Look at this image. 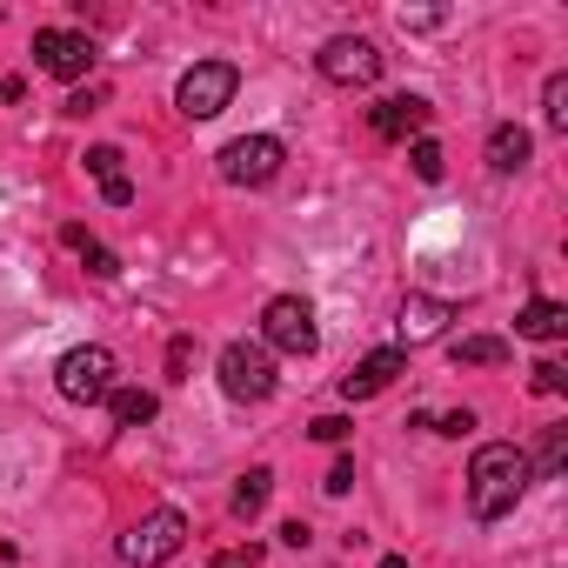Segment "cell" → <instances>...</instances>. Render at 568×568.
I'll list each match as a JSON object with an SVG mask.
<instances>
[{
  "label": "cell",
  "instance_id": "obj_29",
  "mask_svg": "<svg viewBox=\"0 0 568 568\" xmlns=\"http://www.w3.org/2000/svg\"><path fill=\"white\" fill-rule=\"evenodd\" d=\"M281 541H288V548H308V521H281Z\"/></svg>",
  "mask_w": 568,
  "mask_h": 568
},
{
  "label": "cell",
  "instance_id": "obj_17",
  "mask_svg": "<svg viewBox=\"0 0 568 568\" xmlns=\"http://www.w3.org/2000/svg\"><path fill=\"white\" fill-rule=\"evenodd\" d=\"M108 415H114L121 428H148V422L161 415V402H154L148 388H114V395H108Z\"/></svg>",
  "mask_w": 568,
  "mask_h": 568
},
{
  "label": "cell",
  "instance_id": "obj_1",
  "mask_svg": "<svg viewBox=\"0 0 568 568\" xmlns=\"http://www.w3.org/2000/svg\"><path fill=\"white\" fill-rule=\"evenodd\" d=\"M528 455L515 442H481L475 462H468V515L475 521H501L515 515V501L528 495Z\"/></svg>",
  "mask_w": 568,
  "mask_h": 568
},
{
  "label": "cell",
  "instance_id": "obj_2",
  "mask_svg": "<svg viewBox=\"0 0 568 568\" xmlns=\"http://www.w3.org/2000/svg\"><path fill=\"white\" fill-rule=\"evenodd\" d=\"M54 388H61L68 402H81V408H101V402L121 388V362H114V348H101V342L68 348V355L54 362Z\"/></svg>",
  "mask_w": 568,
  "mask_h": 568
},
{
  "label": "cell",
  "instance_id": "obj_10",
  "mask_svg": "<svg viewBox=\"0 0 568 568\" xmlns=\"http://www.w3.org/2000/svg\"><path fill=\"white\" fill-rule=\"evenodd\" d=\"M428 121H435V108H428L422 94H388V101L368 108V128H375L382 141H422Z\"/></svg>",
  "mask_w": 568,
  "mask_h": 568
},
{
  "label": "cell",
  "instance_id": "obj_27",
  "mask_svg": "<svg viewBox=\"0 0 568 568\" xmlns=\"http://www.w3.org/2000/svg\"><path fill=\"white\" fill-rule=\"evenodd\" d=\"M322 488H328V495H348V488H355V462L342 455V462L328 468V481H322Z\"/></svg>",
  "mask_w": 568,
  "mask_h": 568
},
{
  "label": "cell",
  "instance_id": "obj_9",
  "mask_svg": "<svg viewBox=\"0 0 568 568\" xmlns=\"http://www.w3.org/2000/svg\"><path fill=\"white\" fill-rule=\"evenodd\" d=\"M34 61H41V74H54V81H88V74H94V41L74 34V28H41V34H34Z\"/></svg>",
  "mask_w": 568,
  "mask_h": 568
},
{
  "label": "cell",
  "instance_id": "obj_26",
  "mask_svg": "<svg viewBox=\"0 0 568 568\" xmlns=\"http://www.w3.org/2000/svg\"><path fill=\"white\" fill-rule=\"evenodd\" d=\"M468 428H475V415H468V408H455V415H442V422H435V435H448V442H462Z\"/></svg>",
  "mask_w": 568,
  "mask_h": 568
},
{
  "label": "cell",
  "instance_id": "obj_6",
  "mask_svg": "<svg viewBox=\"0 0 568 568\" xmlns=\"http://www.w3.org/2000/svg\"><path fill=\"white\" fill-rule=\"evenodd\" d=\"M214 375H221L227 402H267L274 395V355L261 342H227L221 362H214Z\"/></svg>",
  "mask_w": 568,
  "mask_h": 568
},
{
  "label": "cell",
  "instance_id": "obj_5",
  "mask_svg": "<svg viewBox=\"0 0 568 568\" xmlns=\"http://www.w3.org/2000/svg\"><path fill=\"white\" fill-rule=\"evenodd\" d=\"M234 88H241V68H234V61H194V68L181 74V88H174V108H181L187 121H214V114L234 101Z\"/></svg>",
  "mask_w": 568,
  "mask_h": 568
},
{
  "label": "cell",
  "instance_id": "obj_25",
  "mask_svg": "<svg viewBox=\"0 0 568 568\" xmlns=\"http://www.w3.org/2000/svg\"><path fill=\"white\" fill-rule=\"evenodd\" d=\"M187 362H194V342H187V335H174V342H168V375H174V382H187Z\"/></svg>",
  "mask_w": 568,
  "mask_h": 568
},
{
  "label": "cell",
  "instance_id": "obj_19",
  "mask_svg": "<svg viewBox=\"0 0 568 568\" xmlns=\"http://www.w3.org/2000/svg\"><path fill=\"white\" fill-rule=\"evenodd\" d=\"M568 468V428H541V448H535V462H528V475H541V481H555Z\"/></svg>",
  "mask_w": 568,
  "mask_h": 568
},
{
  "label": "cell",
  "instance_id": "obj_20",
  "mask_svg": "<svg viewBox=\"0 0 568 568\" xmlns=\"http://www.w3.org/2000/svg\"><path fill=\"white\" fill-rule=\"evenodd\" d=\"M267 495H274V468H247V475L234 481V515H261Z\"/></svg>",
  "mask_w": 568,
  "mask_h": 568
},
{
  "label": "cell",
  "instance_id": "obj_28",
  "mask_svg": "<svg viewBox=\"0 0 568 568\" xmlns=\"http://www.w3.org/2000/svg\"><path fill=\"white\" fill-rule=\"evenodd\" d=\"M101 108V88H81V94H68V114H94Z\"/></svg>",
  "mask_w": 568,
  "mask_h": 568
},
{
  "label": "cell",
  "instance_id": "obj_11",
  "mask_svg": "<svg viewBox=\"0 0 568 568\" xmlns=\"http://www.w3.org/2000/svg\"><path fill=\"white\" fill-rule=\"evenodd\" d=\"M455 322V302H442V295H408L402 302V348H422V342H442V328Z\"/></svg>",
  "mask_w": 568,
  "mask_h": 568
},
{
  "label": "cell",
  "instance_id": "obj_21",
  "mask_svg": "<svg viewBox=\"0 0 568 568\" xmlns=\"http://www.w3.org/2000/svg\"><path fill=\"white\" fill-rule=\"evenodd\" d=\"M541 121H548L555 134H568V74H548V88H541Z\"/></svg>",
  "mask_w": 568,
  "mask_h": 568
},
{
  "label": "cell",
  "instance_id": "obj_3",
  "mask_svg": "<svg viewBox=\"0 0 568 568\" xmlns=\"http://www.w3.org/2000/svg\"><path fill=\"white\" fill-rule=\"evenodd\" d=\"M187 548V515L181 508H154V515H141L128 535H121V561L128 568H161V561H174Z\"/></svg>",
  "mask_w": 568,
  "mask_h": 568
},
{
  "label": "cell",
  "instance_id": "obj_7",
  "mask_svg": "<svg viewBox=\"0 0 568 568\" xmlns=\"http://www.w3.org/2000/svg\"><path fill=\"white\" fill-rule=\"evenodd\" d=\"M214 161H221V181H227V187H267V181L281 174V161H288V148H281L274 134H241V141H227Z\"/></svg>",
  "mask_w": 568,
  "mask_h": 568
},
{
  "label": "cell",
  "instance_id": "obj_15",
  "mask_svg": "<svg viewBox=\"0 0 568 568\" xmlns=\"http://www.w3.org/2000/svg\"><path fill=\"white\" fill-rule=\"evenodd\" d=\"M515 348L501 342V335H462V342H448V362L455 368H501Z\"/></svg>",
  "mask_w": 568,
  "mask_h": 568
},
{
  "label": "cell",
  "instance_id": "obj_18",
  "mask_svg": "<svg viewBox=\"0 0 568 568\" xmlns=\"http://www.w3.org/2000/svg\"><path fill=\"white\" fill-rule=\"evenodd\" d=\"M61 241H68V247H74V254L88 261V274H94V281H114V274H121V261H114V254H108V247H101V241H94L88 227H68Z\"/></svg>",
  "mask_w": 568,
  "mask_h": 568
},
{
  "label": "cell",
  "instance_id": "obj_23",
  "mask_svg": "<svg viewBox=\"0 0 568 568\" xmlns=\"http://www.w3.org/2000/svg\"><path fill=\"white\" fill-rule=\"evenodd\" d=\"M528 382H535V395H568V375H561V362H535V368H528Z\"/></svg>",
  "mask_w": 568,
  "mask_h": 568
},
{
  "label": "cell",
  "instance_id": "obj_14",
  "mask_svg": "<svg viewBox=\"0 0 568 568\" xmlns=\"http://www.w3.org/2000/svg\"><path fill=\"white\" fill-rule=\"evenodd\" d=\"M88 174L101 181V194H108L114 207H128V201H134V181L121 174V148H88Z\"/></svg>",
  "mask_w": 568,
  "mask_h": 568
},
{
  "label": "cell",
  "instance_id": "obj_22",
  "mask_svg": "<svg viewBox=\"0 0 568 568\" xmlns=\"http://www.w3.org/2000/svg\"><path fill=\"white\" fill-rule=\"evenodd\" d=\"M408 168H415V181H442L448 174V161H442V148L422 134V141H408Z\"/></svg>",
  "mask_w": 568,
  "mask_h": 568
},
{
  "label": "cell",
  "instance_id": "obj_30",
  "mask_svg": "<svg viewBox=\"0 0 568 568\" xmlns=\"http://www.w3.org/2000/svg\"><path fill=\"white\" fill-rule=\"evenodd\" d=\"M214 568H254V548H241V555H214Z\"/></svg>",
  "mask_w": 568,
  "mask_h": 568
},
{
  "label": "cell",
  "instance_id": "obj_4",
  "mask_svg": "<svg viewBox=\"0 0 568 568\" xmlns=\"http://www.w3.org/2000/svg\"><path fill=\"white\" fill-rule=\"evenodd\" d=\"M261 348L267 355H315L322 348V328H315V308L302 295H274L261 308Z\"/></svg>",
  "mask_w": 568,
  "mask_h": 568
},
{
  "label": "cell",
  "instance_id": "obj_24",
  "mask_svg": "<svg viewBox=\"0 0 568 568\" xmlns=\"http://www.w3.org/2000/svg\"><path fill=\"white\" fill-rule=\"evenodd\" d=\"M308 435H315V442H348L355 422H348V415H322V422H308Z\"/></svg>",
  "mask_w": 568,
  "mask_h": 568
},
{
  "label": "cell",
  "instance_id": "obj_13",
  "mask_svg": "<svg viewBox=\"0 0 568 568\" xmlns=\"http://www.w3.org/2000/svg\"><path fill=\"white\" fill-rule=\"evenodd\" d=\"M528 154H535V141H528V128H515V121H501V128L488 134V168H495V174H521V168H528Z\"/></svg>",
  "mask_w": 568,
  "mask_h": 568
},
{
  "label": "cell",
  "instance_id": "obj_8",
  "mask_svg": "<svg viewBox=\"0 0 568 568\" xmlns=\"http://www.w3.org/2000/svg\"><path fill=\"white\" fill-rule=\"evenodd\" d=\"M315 68H322V81H335V88H375V81H382V48L362 41V34H335V41H322Z\"/></svg>",
  "mask_w": 568,
  "mask_h": 568
},
{
  "label": "cell",
  "instance_id": "obj_16",
  "mask_svg": "<svg viewBox=\"0 0 568 568\" xmlns=\"http://www.w3.org/2000/svg\"><path fill=\"white\" fill-rule=\"evenodd\" d=\"M515 335H528V342H561V335H568V308H561V302H528L521 322H515Z\"/></svg>",
  "mask_w": 568,
  "mask_h": 568
},
{
  "label": "cell",
  "instance_id": "obj_12",
  "mask_svg": "<svg viewBox=\"0 0 568 568\" xmlns=\"http://www.w3.org/2000/svg\"><path fill=\"white\" fill-rule=\"evenodd\" d=\"M402 368H408V348H375L368 362H355V375H342V402H368V395H382Z\"/></svg>",
  "mask_w": 568,
  "mask_h": 568
}]
</instances>
